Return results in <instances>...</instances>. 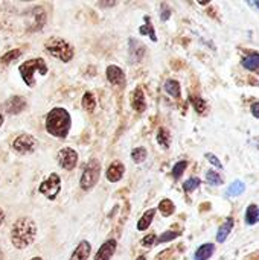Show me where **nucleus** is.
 <instances>
[{"instance_id": "42", "label": "nucleus", "mask_w": 259, "mask_h": 260, "mask_svg": "<svg viewBox=\"0 0 259 260\" xmlns=\"http://www.w3.org/2000/svg\"><path fill=\"white\" fill-rule=\"evenodd\" d=\"M249 260H259V251H256V253H253V254H250V257H249Z\"/></svg>"}, {"instance_id": "9", "label": "nucleus", "mask_w": 259, "mask_h": 260, "mask_svg": "<svg viewBox=\"0 0 259 260\" xmlns=\"http://www.w3.org/2000/svg\"><path fill=\"white\" fill-rule=\"evenodd\" d=\"M107 81L111 85H118V87H124L125 85V73L121 67L118 66H108L107 67Z\"/></svg>"}, {"instance_id": "22", "label": "nucleus", "mask_w": 259, "mask_h": 260, "mask_svg": "<svg viewBox=\"0 0 259 260\" xmlns=\"http://www.w3.org/2000/svg\"><path fill=\"white\" fill-rule=\"evenodd\" d=\"M259 222V207L256 204H250L246 212V224L255 225Z\"/></svg>"}, {"instance_id": "11", "label": "nucleus", "mask_w": 259, "mask_h": 260, "mask_svg": "<svg viewBox=\"0 0 259 260\" xmlns=\"http://www.w3.org/2000/svg\"><path fill=\"white\" fill-rule=\"evenodd\" d=\"M116 247H118V242H116L114 239L105 241V242L99 247V250H98V253H96V256H95V260H110L113 257L114 251H116Z\"/></svg>"}, {"instance_id": "23", "label": "nucleus", "mask_w": 259, "mask_h": 260, "mask_svg": "<svg viewBox=\"0 0 259 260\" xmlns=\"http://www.w3.org/2000/svg\"><path fill=\"white\" fill-rule=\"evenodd\" d=\"M246 192V184L241 181V180H235L229 187H227V192L226 195L227 197H240Z\"/></svg>"}, {"instance_id": "33", "label": "nucleus", "mask_w": 259, "mask_h": 260, "mask_svg": "<svg viewBox=\"0 0 259 260\" xmlns=\"http://www.w3.org/2000/svg\"><path fill=\"white\" fill-rule=\"evenodd\" d=\"M186 168H188V161H185V160L176 163L174 168H172V177H174L176 180H179V178L183 175V172L186 171Z\"/></svg>"}, {"instance_id": "6", "label": "nucleus", "mask_w": 259, "mask_h": 260, "mask_svg": "<svg viewBox=\"0 0 259 260\" xmlns=\"http://www.w3.org/2000/svg\"><path fill=\"white\" fill-rule=\"evenodd\" d=\"M38 190L41 195H44L47 200H55L56 195L60 193L61 190V180L56 174H50L40 186H38Z\"/></svg>"}, {"instance_id": "38", "label": "nucleus", "mask_w": 259, "mask_h": 260, "mask_svg": "<svg viewBox=\"0 0 259 260\" xmlns=\"http://www.w3.org/2000/svg\"><path fill=\"white\" fill-rule=\"evenodd\" d=\"M250 110H252V116H253V117H256V119H259V102L252 104Z\"/></svg>"}, {"instance_id": "45", "label": "nucleus", "mask_w": 259, "mask_h": 260, "mask_svg": "<svg viewBox=\"0 0 259 260\" xmlns=\"http://www.w3.org/2000/svg\"><path fill=\"white\" fill-rule=\"evenodd\" d=\"M2 125H3V116L0 114V126H2Z\"/></svg>"}, {"instance_id": "4", "label": "nucleus", "mask_w": 259, "mask_h": 260, "mask_svg": "<svg viewBox=\"0 0 259 260\" xmlns=\"http://www.w3.org/2000/svg\"><path fill=\"white\" fill-rule=\"evenodd\" d=\"M44 49L49 55H52L53 58H56L63 62H69L75 55L73 47L66 40L58 38V37H50L44 43Z\"/></svg>"}, {"instance_id": "27", "label": "nucleus", "mask_w": 259, "mask_h": 260, "mask_svg": "<svg viewBox=\"0 0 259 260\" xmlns=\"http://www.w3.org/2000/svg\"><path fill=\"white\" fill-rule=\"evenodd\" d=\"M159 210H160V213H162L163 216H171V215L176 212V206H174V203H172L171 200L165 198V200H162V201H160V204H159Z\"/></svg>"}, {"instance_id": "35", "label": "nucleus", "mask_w": 259, "mask_h": 260, "mask_svg": "<svg viewBox=\"0 0 259 260\" xmlns=\"http://www.w3.org/2000/svg\"><path fill=\"white\" fill-rule=\"evenodd\" d=\"M157 242V236L154 235V233H150L148 236H145L143 239H142V247H145V248H150V247H153L154 244Z\"/></svg>"}, {"instance_id": "12", "label": "nucleus", "mask_w": 259, "mask_h": 260, "mask_svg": "<svg viewBox=\"0 0 259 260\" xmlns=\"http://www.w3.org/2000/svg\"><path fill=\"white\" fill-rule=\"evenodd\" d=\"M124 172H125L124 163L116 160V161H113V163L108 166V169H107V172H105V177H107V180H108L110 183H118V181L124 177Z\"/></svg>"}, {"instance_id": "28", "label": "nucleus", "mask_w": 259, "mask_h": 260, "mask_svg": "<svg viewBox=\"0 0 259 260\" xmlns=\"http://www.w3.org/2000/svg\"><path fill=\"white\" fill-rule=\"evenodd\" d=\"M20 55H21V49H12V50L6 52L5 55L0 56V66H8L9 62L15 61Z\"/></svg>"}, {"instance_id": "8", "label": "nucleus", "mask_w": 259, "mask_h": 260, "mask_svg": "<svg viewBox=\"0 0 259 260\" xmlns=\"http://www.w3.org/2000/svg\"><path fill=\"white\" fill-rule=\"evenodd\" d=\"M58 165L64 171H73L78 163V152L72 148H63L58 151Z\"/></svg>"}, {"instance_id": "21", "label": "nucleus", "mask_w": 259, "mask_h": 260, "mask_svg": "<svg viewBox=\"0 0 259 260\" xmlns=\"http://www.w3.org/2000/svg\"><path fill=\"white\" fill-rule=\"evenodd\" d=\"M163 87H165V91H166L169 96H172V98H176V99H180L182 90H180L179 81H176V79H166V82H165Z\"/></svg>"}, {"instance_id": "5", "label": "nucleus", "mask_w": 259, "mask_h": 260, "mask_svg": "<svg viewBox=\"0 0 259 260\" xmlns=\"http://www.w3.org/2000/svg\"><path fill=\"white\" fill-rule=\"evenodd\" d=\"M99 178H101V163L98 160H90L87 166L84 168L79 186L84 192H89L98 184Z\"/></svg>"}, {"instance_id": "36", "label": "nucleus", "mask_w": 259, "mask_h": 260, "mask_svg": "<svg viewBox=\"0 0 259 260\" xmlns=\"http://www.w3.org/2000/svg\"><path fill=\"white\" fill-rule=\"evenodd\" d=\"M208 160H209V163H212L217 169H223V165H221V161L218 160V157L215 155V154H211V152H208L206 155H205Z\"/></svg>"}, {"instance_id": "1", "label": "nucleus", "mask_w": 259, "mask_h": 260, "mask_svg": "<svg viewBox=\"0 0 259 260\" xmlns=\"http://www.w3.org/2000/svg\"><path fill=\"white\" fill-rule=\"evenodd\" d=\"M37 236V225L31 218H20L15 221L11 230V244L17 250L27 248Z\"/></svg>"}, {"instance_id": "14", "label": "nucleus", "mask_w": 259, "mask_h": 260, "mask_svg": "<svg viewBox=\"0 0 259 260\" xmlns=\"http://www.w3.org/2000/svg\"><path fill=\"white\" fill-rule=\"evenodd\" d=\"M90 253H92V245H90V242L81 241V242L76 245L75 251L72 253L70 260H87L89 259V256H90Z\"/></svg>"}, {"instance_id": "15", "label": "nucleus", "mask_w": 259, "mask_h": 260, "mask_svg": "<svg viewBox=\"0 0 259 260\" xmlns=\"http://www.w3.org/2000/svg\"><path fill=\"white\" fill-rule=\"evenodd\" d=\"M241 66L249 70V72H253V73H258L259 75V53L258 52H253L250 55H247L246 58H243L241 61Z\"/></svg>"}, {"instance_id": "7", "label": "nucleus", "mask_w": 259, "mask_h": 260, "mask_svg": "<svg viewBox=\"0 0 259 260\" xmlns=\"http://www.w3.org/2000/svg\"><path fill=\"white\" fill-rule=\"evenodd\" d=\"M37 146H38V142L31 134H21L12 143V148L18 154H31V152H34L37 149Z\"/></svg>"}, {"instance_id": "47", "label": "nucleus", "mask_w": 259, "mask_h": 260, "mask_svg": "<svg viewBox=\"0 0 259 260\" xmlns=\"http://www.w3.org/2000/svg\"><path fill=\"white\" fill-rule=\"evenodd\" d=\"M0 260H3V253H2V250H0Z\"/></svg>"}, {"instance_id": "29", "label": "nucleus", "mask_w": 259, "mask_h": 260, "mask_svg": "<svg viewBox=\"0 0 259 260\" xmlns=\"http://www.w3.org/2000/svg\"><path fill=\"white\" fill-rule=\"evenodd\" d=\"M145 21H147V24H143L140 29H139V32L142 34V35H150V38L153 40V41H157V37H156V32H154V27H153V24H151V20H150V17L148 15H145Z\"/></svg>"}, {"instance_id": "37", "label": "nucleus", "mask_w": 259, "mask_h": 260, "mask_svg": "<svg viewBox=\"0 0 259 260\" xmlns=\"http://www.w3.org/2000/svg\"><path fill=\"white\" fill-rule=\"evenodd\" d=\"M169 17H171V9L163 3V5H162V14H160V18H162V21H166Z\"/></svg>"}, {"instance_id": "25", "label": "nucleus", "mask_w": 259, "mask_h": 260, "mask_svg": "<svg viewBox=\"0 0 259 260\" xmlns=\"http://www.w3.org/2000/svg\"><path fill=\"white\" fill-rule=\"evenodd\" d=\"M82 108L87 110V111H93L96 108V98L92 91H85L84 96H82Z\"/></svg>"}, {"instance_id": "46", "label": "nucleus", "mask_w": 259, "mask_h": 260, "mask_svg": "<svg viewBox=\"0 0 259 260\" xmlns=\"http://www.w3.org/2000/svg\"><path fill=\"white\" fill-rule=\"evenodd\" d=\"M31 260H43V259H41V257H32Z\"/></svg>"}, {"instance_id": "40", "label": "nucleus", "mask_w": 259, "mask_h": 260, "mask_svg": "<svg viewBox=\"0 0 259 260\" xmlns=\"http://www.w3.org/2000/svg\"><path fill=\"white\" fill-rule=\"evenodd\" d=\"M252 145H253L256 149H259V136L258 137H253V139H252Z\"/></svg>"}, {"instance_id": "31", "label": "nucleus", "mask_w": 259, "mask_h": 260, "mask_svg": "<svg viewBox=\"0 0 259 260\" xmlns=\"http://www.w3.org/2000/svg\"><path fill=\"white\" fill-rule=\"evenodd\" d=\"M147 154H148L147 149H145L143 146H139V148H134V149L131 151V158H133L134 163H142V161H145Z\"/></svg>"}, {"instance_id": "16", "label": "nucleus", "mask_w": 259, "mask_h": 260, "mask_svg": "<svg viewBox=\"0 0 259 260\" xmlns=\"http://www.w3.org/2000/svg\"><path fill=\"white\" fill-rule=\"evenodd\" d=\"M128 44H130V53H131V56H133L136 61H140V59L145 56L147 47H145L139 40H134V38H130Z\"/></svg>"}, {"instance_id": "32", "label": "nucleus", "mask_w": 259, "mask_h": 260, "mask_svg": "<svg viewBox=\"0 0 259 260\" xmlns=\"http://www.w3.org/2000/svg\"><path fill=\"white\" fill-rule=\"evenodd\" d=\"M206 181L211 184V186H221L224 181L221 178V175L215 171H208L206 172Z\"/></svg>"}, {"instance_id": "20", "label": "nucleus", "mask_w": 259, "mask_h": 260, "mask_svg": "<svg viewBox=\"0 0 259 260\" xmlns=\"http://www.w3.org/2000/svg\"><path fill=\"white\" fill-rule=\"evenodd\" d=\"M154 216H156V209H150L148 212H145V213L142 215V218L137 221V230H139V232L148 230V227L151 225Z\"/></svg>"}, {"instance_id": "10", "label": "nucleus", "mask_w": 259, "mask_h": 260, "mask_svg": "<svg viewBox=\"0 0 259 260\" xmlns=\"http://www.w3.org/2000/svg\"><path fill=\"white\" fill-rule=\"evenodd\" d=\"M26 105L27 104H26L24 98H21V96H12V98H9L5 102L3 108H5V111L8 114H20L26 108Z\"/></svg>"}, {"instance_id": "24", "label": "nucleus", "mask_w": 259, "mask_h": 260, "mask_svg": "<svg viewBox=\"0 0 259 260\" xmlns=\"http://www.w3.org/2000/svg\"><path fill=\"white\" fill-rule=\"evenodd\" d=\"M189 102L192 104L194 110H195L198 114H205V113H206V108H208V105H206V101H205L203 98L191 94V96H189Z\"/></svg>"}, {"instance_id": "26", "label": "nucleus", "mask_w": 259, "mask_h": 260, "mask_svg": "<svg viewBox=\"0 0 259 260\" xmlns=\"http://www.w3.org/2000/svg\"><path fill=\"white\" fill-rule=\"evenodd\" d=\"M157 143L160 146H163L165 149L169 148V145H171V134H169V131L166 128H159V131H157Z\"/></svg>"}, {"instance_id": "19", "label": "nucleus", "mask_w": 259, "mask_h": 260, "mask_svg": "<svg viewBox=\"0 0 259 260\" xmlns=\"http://www.w3.org/2000/svg\"><path fill=\"white\" fill-rule=\"evenodd\" d=\"M234 224H235L234 218H227V221L224 224H221V227L218 229V233H217V242L218 244H223L227 239V236L231 235V232L234 229Z\"/></svg>"}, {"instance_id": "13", "label": "nucleus", "mask_w": 259, "mask_h": 260, "mask_svg": "<svg viewBox=\"0 0 259 260\" xmlns=\"http://www.w3.org/2000/svg\"><path fill=\"white\" fill-rule=\"evenodd\" d=\"M131 107L137 113H143L147 110V101H145V94H143L142 87L134 88V91L131 93Z\"/></svg>"}, {"instance_id": "30", "label": "nucleus", "mask_w": 259, "mask_h": 260, "mask_svg": "<svg viewBox=\"0 0 259 260\" xmlns=\"http://www.w3.org/2000/svg\"><path fill=\"white\" fill-rule=\"evenodd\" d=\"M200 184H202V180L197 178V177H192V178H189V180H186V181L183 183V190H185L186 193H191V192H194L195 189H198Z\"/></svg>"}, {"instance_id": "34", "label": "nucleus", "mask_w": 259, "mask_h": 260, "mask_svg": "<svg viewBox=\"0 0 259 260\" xmlns=\"http://www.w3.org/2000/svg\"><path fill=\"white\" fill-rule=\"evenodd\" d=\"M182 233L180 232H165L159 239H157V244H165V242H171L174 241L176 238H179Z\"/></svg>"}, {"instance_id": "3", "label": "nucleus", "mask_w": 259, "mask_h": 260, "mask_svg": "<svg viewBox=\"0 0 259 260\" xmlns=\"http://www.w3.org/2000/svg\"><path fill=\"white\" fill-rule=\"evenodd\" d=\"M18 72H20V76L24 81V84L27 87H34L35 85V73L46 75L47 64L43 58H32V59H27L26 62H23L18 67Z\"/></svg>"}, {"instance_id": "41", "label": "nucleus", "mask_w": 259, "mask_h": 260, "mask_svg": "<svg viewBox=\"0 0 259 260\" xmlns=\"http://www.w3.org/2000/svg\"><path fill=\"white\" fill-rule=\"evenodd\" d=\"M5 222V212L2 210V207H0V227H2V224Z\"/></svg>"}, {"instance_id": "17", "label": "nucleus", "mask_w": 259, "mask_h": 260, "mask_svg": "<svg viewBox=\"0 0 259 260\" xmlns=\"http://www.w3.org/2000/svg\"><path fill=\"white\" fill-rule=\"evenodd\" d=\"M215 253V244H203L202 247H198V250L194 254V260H209Z\"/></svg>"}, {"instance_id": "44", "label": "nucleus", "mask_w": 259, "mask_h": 260, "mask_svg": "<svg viewBox=\"0 0 259 260\" xmlns=\"http://www.w3.org/2000/svg\"><path fill=\"white\" fill-rule=\"evenodd\" d=\"M136 260H147V257H145V256H139Z\"/></svg>"}, {"instance_id": "43", "label": "nucleus", "mask_w": 259, "mask_h": 260, "mask_svg": "<svg viewBox=\"0 0 259 260\" xmlns=\"http://www.w3.org/2000/svg\"><path fill=\"white\" fill-rule=\"evenodd\" d=\"M250 5H253V6H256V8H258V9H259V2H252Z\"/></svg>"}, {"instance_id": "39", "label": "nucleus", "mask_w": 259, "mask_h": 260, "mask_svg": "<svg viewBox=\"0 0 259 260\" xmlns=\"http://www.w3.org/2000/svg\"><path fill=\"white\" fill-rule=\"evenodd\" d=\"M114 5H116V2H99L98 3V6H102V8L104 6H114Z\"/></svg>"}, {"instance_id": "18", "label": "nucleus", "mask_w": 259, "mask_h": 260, "mask_svg": "<svg viewBox=\"0 0 259 260\" xmlns=\"http://www.w3.org/2000/svg\"><path fill=\"white\" fill-rule=\"evenodd\" d=\"M31 15L34 17V21H32V29L31 30H38L44 26L46 23V12L43 11V8H34L31 11Z\"/></svg>"}, {"instance_id": "2", "label": "nucleus", "mask_w": 259, "mask_h": 260, "mask_svg": "<svg viewBox=\"0 0 259 260\" xmlns=\"http://www.w3.org/2000/svg\"><path fill=\"white\" fill-rule=\"evenodd\" d=\"M70 126L72 119L66 108L55 107L46 116V131L56 139H66L70 131Z\"/></svg>"}]
</instances>
